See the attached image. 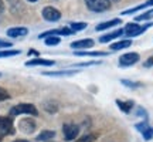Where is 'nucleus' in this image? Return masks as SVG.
<instances>
[{
	"label": "nucleus",
	"instance_id": "1",
	"mask_svg": "<svg viewBox=\"0 0 153 142\" xmlns=\"http://www.w3.org/2000/svg\"><path fill=\"white\" fill-rule=\"evenodd\" d=\"M33 115L37 117L38 111L33 104H27V102H23V104H17L10 109V117H17V115Z\"/></svg>",
	"mask_w": 153,
	"mask_h": 142
},
{
	"label": "nucleus",
	"instance_id": "2",
	"mask_svg": "<svg viewBox=\"0 0 153 142\" xmlns=\"http://www.w3.org/2000/svg\"><path fill=\"white\" fill-rule=\"evenodd\" d=\"M150 26H153L152 23L145 24V26H139L137 23H128L126 27L123 28V34H126L128 37H136L139 34H142L143 31H146Z\"/></svg>",
	"mask_w": 153,
	"mask_h": 142
},
{
	"label": "nucleus",
	"instance_id": "3",
	"mask_svg": "<svg viewBox=\"0 0 153 142\" xmlns=\"http://www.w3.org/2000/svg\"><path fill=\"white\" fill-rule=\"evenodd\" d=\"M0 132L3 135H13L16 132L14 124H13V117H6V115L0 117Z\"/></svg>",
	"mask_w": 153,
	"mask_h": 142
},
{
	"label": "nucleus",
	"instance_id": "4",
	"mask_svg": "<svg viewBox=\"0 0 153 142\" xmlns=\"http://www.w3.org/2000/svg\"><path fill=\"white\" fill-rule=\"evenodd\" d=\"M85 4L89 10L97 11V13L108 10L111 7V3L108 0H85Z\"/></svg>",
	"mask_w": 153,
	"mask_h": 142
},
{
	"label": "nucleus",
	"instance_id": "5",
	"mask_svg": "<svg viewBox=\"0 0 153 142\" xmlns=\"http://www.w3.org/2000/svg\"><path fill=\"white\" fill-rule=\"evenodd\" d=\"M62 134H64V138L65 141H74L76 139L78 134H79V126L75 125V124H64L62 126Z\"/></svg>",
	"mask_w": 153,
	"mask_h": 142
},
{
	"label": "nucleus",
	"instance_id": "6",
	"mask_svg": "<svg viewBox=\"0 0 153 142\" xmlns=\"http://www.w3.org/2000/svg\"><path fill=\"white\" fill-rule=\"evenodd\" d=\"M41 14H43L44 20H47V22H58V20L61 19L60 10H57V9L53 7V6H47V7H44Z\"/></svg>",
	"mask_w": 153,
	"mask_h": 142
},
{
	"label": "nucleus",
	"instance_id": "7",
	"mask_svg": "<svg viewBox=\"0 0 153 142\" xmlns=\"http://www.w3.org/2000/svg\"><path fill=\"white\" fill-rule=\"evenodd\" d=\"M140 60V57L137 53H126V54L119 57V66L120 67H129L136 64L137 61Z\"/></svg>",
	"mask_w": 153,
	"mask_h": 142
},
{
	"label": "nucleus",
	"instance_id": "8",
	"mask_svg": "<svg viewBox=\"0 0 153 142\" xmlns=\"http://www.w3.org/2000/svg\"><path fill=\"white\" fill-rule=\"evenodd\" d=\"M19 128H20L23 132H26V134H33V132L36 131L37 125H36L34 120H31V118H23V120L19 122Z\"/></svg>",
	"mask_w": 153,
	"mask_h": 142
},
{
	"label": "nucleus",
	"instance_id": "9",
	"mask_svg": "<svg viewBox=\"0 0 153 142\" xmlns=\"http://www.w3.org/2000/svg\"><path fill=\"white\" fill-rule=\"evenodd\" d=\"M94 44H95L94 40H91V38H84V40H78V41L71 43V47L75 50H84V49H92Z\"/></svg>",
	"mask_w": 153,
	"mask_h": 142
},
{
	"label": "nucleus",
	"instance_id": "10",
	"mask_svg": "<svg viewBox=\"0 0 153 142\" xmlns=\"http://www.w3.org/2000/svg\"><path fill=\"white\" fill-rule=\"evenodd\" d=\"M28 30L26 27H13L7 30V36L11 38H19V37H24L27 36Z\"/></svg>",
	"mask_w": 153,
	"mask_h": 142
},
{
	"label": "nucleus",
	"instance_id": "11",
	"mask_svg": "<svg viewBox=\"0 0 153 142\" xmlns=\"http://www.w3.org/2000/svg\"><path fill=\"white\" fill-rule=\"evenodd\" d=\"M122 34H123V28H118V30H114V31H111V33H108V34H104L102 37L99 38V41H101V43H109V41L115 40V38L120 37Z\"/></svg>",
	"mask_w": 153,
	"mask_h": 142
},
{
	"label": "nucleus",
	"instance_id": "12",
	"mask_svg": "<svg viewBox=\"0 0 153 142\" xmlns=\"http://www.w3.org/2000/svg\"><path fill=\"white\" fill-rule=\"evenodd\" d=\"M55 61L54 60H45V58H33V60H28L26 63V66L33 67V66H54Z\"/></svg>",
	"mask_w": 153,
	"mask_h": 142
},
{
	"label": "nucleus",
	"instance_id": "13",
	"mask_svg": "<svg viewBox=\"0 0 153 142\" xmlns=\"http://www.w3.org/2000/svg\"><path fill=\"white\" fill-rule=\"evenodd\" d=\"M120 23H122V20H120V19H112V20H109V22H104V23H101V24H98V26H97V31L108 30V28L114 27V26H119Z\"/></svg>",
	"mask_w": 153,
	"mask_h": 142
},
{
	"label": "nucleus",
	"instance_id": "14",
	"mask_svg": "<svg viewBox=\"0 0 153 142\" xmlns=\"http://www.w3.org/2000/svg\"><path fill=\"white\" fill-rule=\"evenodd\" d=\"M132 46V40H120V41H116V43L111 44V50L114 51H119V50L128 49Z\"/></svg>",
	"mask_w": 153,
	"mask_h": 142
},
{
	"label": "nucleus",
	"instance_id": "15",
	"mask_svg": "<svg viewBox=\"0 0 153 142\" xmlns=\"http://www.w3.org/2000/svg\"><path fill=\"white\" fill-rule=\"evenodd\" d=\"M75 55L79 57H105L108 53L105 51H75Z\"/></svg>",
	"mask_w": 153,
	"mask_h": 142
},
{
	"label": "nucleus",
	"instance_id": "16",
	"mask_svg": "<svg viewBox=\"0 0 153 142\" xmlns=\"http://www.w3.org/2000/svg\"><path fill=\"white\" fill-rule=\"evenodd\" d=\"M116 104L119 107L120 111H123L125 114H129L133 108V102L132 101H120V99H116Z\"/></svg>",
	"mask_w": 153,
	"mask_h": 142
},
{
	"label": "nucleus",
	"instance_id": "17",
	"mask_svg": "<svg viewBox=\"0 0 153 142\" xmlns=\"http://www.w3.org/2000/svg\"><path fill=\"white\" fill-rule=\"evenodd\" d=\"M55 137V132L54 131H43L41 134L37 135V141L40 142H45V141H50Z\"/></svg>",
	"mask_w": 153,
	"mask_h": 142
},
{
	"label": "nucleus",
	"instance_id": "18",
	"mask_svg": "<svg viewBox=\"0 0 153 142\" xmlns=\"http://www.w3.org/2000/svg\"><path fill=\"white\" fill-rule=\"evenodd\" d=\"M78 71H72V70H65V71H57V72H44L45 75H51V77H62V75H72Z\"/></svg>",
	"mask_w": 153,
	"mask_h": 142
},
{
	"label": "nucleus",
	"instance_id": "19",
	"mask_svg": "<svg viewBox=\"0 0 153 142\" xmlns=\"http://www.w3.org/2000/svg\"><path fill=\"white\" fill-rule=\"evenodd\" d=\"M19 54H20L19 50H1V51H0V58L14 57V55H19Z\"/></svg>",
	"mask_w": 153,
	"mask_h": 142
},
{
	"label": "nucleus",
	"instance_id": "20",
	"mask_svg": "<svg viewBox=\"0 0 153 142\" xmlns=\"http://www.w3.org/2000/svg\"><path fill=\"white\" fill-rule=\"evenodd\" d=\"M87 23H71V24H70V28H71L72 31H74V33H75V31H81V30H85V28H87Z\"/></svg>",
	"mask_w": 153,
	"mask_h": 142
},
{
	"label": "nucleus",
	"instance_id": "21",
	"mask_svg": "<svg viewBox=\"0 0 153 142\" xmlns=\"http://www.w3.org/2000/svg\"><path fill=\"white\" fill-rule=\"evenodd\" d=\"M95 139H97V134H87L79 139H76L75 142H95Z\"/></svg>",
	"mask_w": 153,
	"mask_h": 142
},
{
	"label": "nucleus",
	"instance_id": "22",
	"mask_svg": "<svg viewBox=\"0 0 153 142\" xmlns=\"http://www.w3.org/2000/svg\"><path fill=\"white\" fill-rule=\"evenodd\" d=\"M153 17V9L152 10H148L145 11L143 14H140V16L136 17V22H143V20H149V19H152Z\"/></svg>",
	"mask_w": 153,
	"mask_h": 142
},
{
	"label": "nucleus",
	"instance_id": "23",
	"mask_svg": "<svg viewBox=\"0 0 153 142\" xmlns=\"http://www.w3.org/2000/svg\"><path fill=\"white\" fill-rule=\"evenodd\" d=\"M45 44H47V46H57V44H60V37L50 36V37L45 38Z\"/></svg>",
	"mask_w": 153,
	"mask_h": 142
},
{
	"label": "nucleus",
	"instance_id": "24",
	"mask_svg": "<svg viewBox=\"0 0 153 142\" xmlns=\"http://www.w3.org/2000/svg\"><path fill=\"white\" fill-rule=\"evenodd\" d=\"M44 109L53 114V112H57L58 107H57V104H55V102H50V104H48V102H45V104H44Z\"/></svg>",
	"mask_w": 153,
	"mask_h": 142
},
{
	"label": "nucleus",
	"instance_id": "25",
	"mask_svg": "<svg viewBox=\"0 0 153 142\" xmlns=\"http://www.w3.org/2000/svg\"><path fill=\"white\" fill-rule=\"evenodd\" d=\"M142 135H143V138H145L146 141H150V139L153 138V128L152 126H148V128L142 132Z\"/></svg>",
	"mask_w": 153,
	"mask_h": 142
},
{
	"label": "nucleus",
	"instance_id": "26",
	"mask_svg": "<svg viewBox=\"0 0 153 142\" xmlns=\"http://www.w3.org/2000/svg\"><path fill=\"white\" fill-rule=\"evenodd\" d=\"M120 82H122L125 87H131V88L140 87V84H139V82H133V81H129V80H120Z\"/></svg>",
	"mask_w": 153,
	"mask_h": 142
},
{
	"label": "nucleus",
	"instance_id": "27",
	"mask_svg": "<svg viewBox=\"0 0 153 142\" xmlns=\"http://www.w3.org/2000/svg\"><path fill=\"white\" fill-rule=\"evenodd\" d=\"M10 98V94L7 93V90L0 87V101H6V99Z\"/></svg>",
	"mask_w": 153,
	"mask_h": 142
},
{
	"label": "nucleus",
	"instance_id": "28",
	"mask_svg": "<svg viewBox=\"0 0 153 142\" xmlns=\"http://www.w3.org/2000/svg\"><path fill=\"white\" fill-rule=\"evenodd\" d=\"M148 126L149 125L146 124V122H140V124H136V125H135V128H136L139 132H143L145 129H146V128H148Z\"/></svg>",
	"mask_w": 153,
	"mask_h": 142
},
{
	"label": "nucleus",
	"instance_id": "29",
	"mask_svg": "<svg viewBox=\"0 0 153 142\" xmlns=\"http://www.w3.org/2000/svg\"><path fill=\"white\" fill-rule=\"evenodd\" d=\"M11 43L10 41H6V40H0V49H10Z\"/></svg>",
	"mask_w": 153,
	"mask_h": 142
},
{
	"label": "nucleus",
	"instance_id": "30",
	"mask_svg": "<svg viewBox=\"0 0 153 142\" xmlns=\"http://www.w3.org/2000/svg\"><path fill=\"white\" fill-rule=\"evenodd\" d=\"M152 66H153V55L146 61V63H145V67H152Z\"/></svg>",
	"mask_w": 153,
	"mask_h": 142
},
{
	"label": "nucleus",
	"instance_id": "31",
	"mask_svg": "<svg viewBox=\"0 0 153 142\" xmlns=\"http://www.w3.org/2000/svg\"><path fill=\"white\" fill-rule=\"evenodd\" d=\"M4 10V3H3V0H0V13H3Z\"/></svg>",
	"mask_w": 153,
	"mask_h": 142
},
{
	"label": "nucleus",
	"instance_id": "32",
	"mask_svg": "<svg viewBox=\"0 0 153 142\" xmlns=\"http://www.w3.org/2000/svg\"><path fill=\"white\" fill-rule=\"evenodd\" d=\"M13 142H30V141H27V139H16V141H13Z\"/></svg>",
	"mask_w": 153,
	"mask_h": 142
},
{
	"label": "nucleus",
	"instance_id": "33",
	"mask_svg": "<svg viewBox=\"0 0 153 142\" xmlns=\"http://www.w3.org/2000/svg\"><path fill=\"white\" fill-rule=\"evenodd\" d=\"M146 4H148V7L149 6H153V0H148V1H146Z\"/></svg>",
	"mask_w": 153,
	"mask_h": 142
},
{
	"label": "nucleus",
	"instance_id": "34",
	"mask_svg": "<svg viewBox=\"0 0 153 142\" xmlns=\"http://www.w3.org/2000/svg\"><path fill=\"white\" fill-rule=\"evenodd\" d=\"M3 137H4V135H3V134H1V132H0V142L3 141Z\"/></svg>",
	"mask_w": 153,
	"mask_h": 142
},
{
	"label": "nucleus",
	"instance_id": "35",
	"mask_svg": "<svg viewBox=\"0 0 153 142\" xmlns=\"http://www.w3.org/2000/svg\"><path fill=\"white\" fill-rule=\"evenodd\" d=\"M108 1H109V3H116L118 0H108Z\"/></svg>",
	"mask_w": 153,
	"mask_h": 142
},
{
	"label": "nucleus",
	"instance_id": "36",
	"mask_svg": "<svg viewBox=\"0 0 153 142\" xmlns=\"http://www.w3.org/2000/svg\"><path fill=\"white\" fill-rule=\"evenodd\" d=\"M27 1H30V3H36V1H38V0H27Z\"/></svg>",
	"mask_w": 153,
	"mask_h": 142
},
{
	"label": "nucleus",
	"instance_id": "37",
	"mask_svg": "<svg viewBox=\"0 0 153 142\" xmlns=\"http://www.w3.org/2000/svg\"><path fill=\"white\" fill-rule=\"evenodd\" d=\"M0 75H1V74H0Z\"/></svg>",
	"mask_w": 153,
	"mask_h": 142
}]
</instances>
